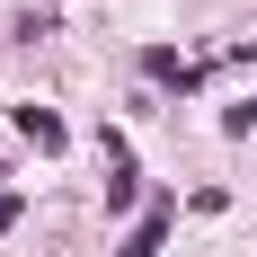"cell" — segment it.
Segmentation results:
<instances>
[{"label":"cell","instance_id":"obj_1","mask_svg":"<svg viewBox=\"0 0 257 257\" xmlns=\"http://www.w3.org/2000/svg\"><path fill=\"white\" fill-rule=\"evenodd\" d=\"M18 133H27V142H45V151H53V142H62V115H45V106H18Z\"/></svg>","mask_w":257,"mask_h":257}]
</instances>
